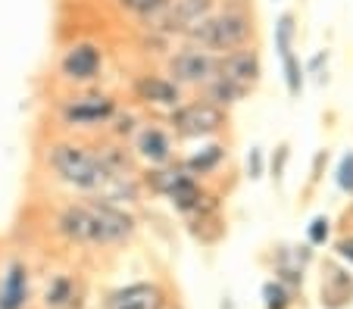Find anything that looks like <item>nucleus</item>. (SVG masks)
<instances>
[{"instance_id":"39448f33","label":"nucleus","mask_w":353,"mask_h":309,"mask_svg":"<svg viewBox=\"0 0 353 309\" xmlns=\"http://www.w3.org/2000/svg\"><path fill=\"white\" fill-rule=\"evenodd\" d=\"M122 109L119 97L107 87H72L57 103V122L66 131H107V125Z\"/></svg>"},{"instance_id":"4be33fe9","label":"nucleus","mask_w":353,"mask_h":309,"mask_svg":"<svg viewBox=\"0 0 353 309\" xmlns=\"http://www.w3.org/2000/svg\"><path fill=\"white\" fill-rule=\"evenodd\" d=\"M288 162H291V144H288V141H279V144L272 147V153L266 156V175L272 178L275 184L285 182Z\"/></svg>"},{"instance_id":"f03ea898","label":"nucleus","mask_w":353,"mask_h":309,"mask_svg":"<svg viewBox=\"0 0 353 309\" xmlns=\"http://www.w3.org/2000/svg\"><path fill=\"white\" fill-rule=\"evenodd\" d=\"M38 162L57 184L69 188L79 197H100L107 182L113 178L103 169L100 156L94 153V144L72 135L47 138L38 150Z\"/></svg>"},{"instance_id":"bb28decb","label":"nucleus","mask_w":353,"mask_h":309,"mask_svg":"<svg viewBox=\"0 0 353 309\" xmlns=\"http://www.w3.org/2000/svg\"><path fill=\"white\" fill-rule=\"evenodd\" d=\"M244 175L250 182H260L263 175H266V150L263 147H250L244 156Z\"/></svg>"},{"instance_id":"cd10ccee","label":"nucleus","mask_w":353,"mask_h":309,"mask_svg":"<svg viewBox=\"0 0 353 309\" xmlns=\"http://www.w3.org/2000/svg\"><path fill=\"white\" fill-rule=\"evenodd\" d=\"M334 253H338V259H344L347 269L353 272V237L350 235H344L338 244H334Z\"/></svg>"},{"instance_id":"2eb2a0df","label":"nucleus","mask_w":353,"mask_h":309,"mask_svg":"<svg viewBox=\"0 0 353 309\" xmlns=\"http://www.w3.org/2000/svg\"><path fill=\"white\" fill-rule=\"evenodd\" d=\"M81 300H85V284L72 272H54L41 294L44 309H81Z\"/></svg>"},{"instance_id":"a878e982","label":"nucleus","mask_w":353,"mask_h":309,"mask_svg":"<svg viewBox=\"0 0 353 309\" xmlns=\"http://www.w3.org/2000/svg\"><path fill=\"white\" fill-rule=\"evenodd\" d=\"M334 184H338L341 194L353 197V150H350V153L341 156L338 169H334Z\"/></svg>"},{"instance_id":"f3484780","label":"nucleus","mask_w":353,"mask_h":309,"mask_svg":"<svg viewBox=\"0 0 353 309\" xmlns=\"http://www.w3.org/2000/svg\"><path fill=\"white\" fill-rule=\"evenodd\" d=\"M32 297V275L22 259H13L0 275V309H26Z\"/></svg>"},{"instance_id":"412c9836","label":"nucleus","mask_w":353,"mask_h":309,"mask_svg":"<svg viewBox=\"0 0 353 309\" xmlns=\"http://www.w3.org/2000/svg\"><path fill=\"white\" fill-rule=\"evenodd\" d=\"M141 122H144V119H141V116L134 113V109H119V113H116V119L107 125V131H103V135L128 144V141H132V135L141 128Z\"/></svg>"},{"instance_id":"6ab92c4d","label":"nucleus","mask_w":353,"mask_h":309,"mask_svg":"<svg viewBox=\"0 0 353 309\" xmlns=\"http://www.w3.org/2000/svg\"><path fill=\"white\" fill-rule=\"evenodd\" d=\"M353 294V272L350 269H338V266H328V275H322V303H338L350 300Z\"/></svg>"},{"instance_id":"1a4fd4ad","label":"nucleus","mask_w":353,"mask_h":309,"mask_svg":"<svg viewBox=\"0 0 353 309\" xmlns=\"http://www.w3.org/2000/svg\"><path fill=\"white\" fill-rule=\"evenodd\" d=\"M216 7H219V0H169L163 7V13H157L150 22H144V32L150 38L163 41V44H172V41L185 38Z\"/></svg>"},{"instance_id":"6e6552de","label":"nucleus","mask_w":353,"mask_h":309,"mask_svg":"<svg viewBox=\"0 0 353 309\" xmlns=\"http://www.w3.org/2000/svg\"><path fill=\"white\" fill-rule=\"evenodd\" d=\"M219 66V54H210V50L197 47V44H185L179 41V47L169 50L166 60H163V72L181 87V91H200L210 78L216 75Z\"/></svg>"},{"instance_id":"9b49d317","label":"nucleus","mask_w":353,"mask_h":309,"mask_svg":"<svg viewBox=\"0 0 353 309\" xmlns=\"http://www.w3.org/2000/svg\"><path fill=\"white\" fill-rule=\"evenodd\" d=\"M128 91H132V100L138 103V107L150 109V113H163V116L185 100V91H181L166 72H157V69L138 72L132 78Z\"/></svg>"},{"instance_id":"ddd939ff","label":"nucleus","mask_w":353,"mask_h":309,"mask_svg":"<svg viewBox=\"0 0 353 309\" xmlns=\"http://www.w3.org/2000/svg\"><path fill=\"white\" fill-rule=\"evenodd\" d=\"M181 169L200 182H207L213 175L222 172V166L228 162V144H222L219 138H210V141H197V147L188 150L185 156H179Z\"/></svg>"},{"instance_id":"7ed1b4c3","label":"nucleus","mask_w":353,"mask_h":309,"mask_svg":"<svg viewBox=\"0 0 353 309\" xmlns=\"http://www.w3.org/2000/svg\"><path fill=\"white\" fill-rule=\"evenodd\" d=\"M254 38H256L254 10L247 3H228V7H216L210 16H203L181 41L197 44V47L210 50V54H228V50L254 44Z\"/></svg>"},{"instance_id":"9d476101","label":"nucleus","mask_w":353,"mask_h":309,"mask_svg":"<svg viewBox=\"0 0 353 309\" xmlns=\"http://www.w3.org/2000/svg\"><path fill=\"white\" fill-rule=\"evenodd\" d=\"M128 147H132L134 160L141 162V169L166 166V162L179 160V153H175L179 141H175V135L166 128V122L163 119H144L141 122V128L132 135Z\"/></svg>"},{"instance_id":"393cba45","label":"nucleus","mask_w":353,"mask_h":309,"mask_svg":"<svg viewBox=\"0 0 353 309\" xmlns=\"http://www.w3.org/2000/svg\"><path fill=\"white\" fill-rule=\"evenodd\" d=\"M332 237V219L328 215H313L307 225V244L310 247H325Z\"/></svg>"},{"instance_id":"f257e3e1","label":"nucleus","mask_w":353,"mask_h":309,"mask_svg":"<svg viewBox=\"0 0 353 309\" xmlns=\"http://www.w3.org/2000/svg\"><path fill=\"white\" fill-rule=\"evenodd\" d=\"M50 228L69 247L113 250L134 241L138 219L132 209L116 206L103 197H69L54 209Z\"/></svg>"},{"instance_id":"5701e85b","label":"nucleus","mask_w":353,"mask_h":309,"mask_svg":"<svg viewBox=\"0 0 353 309\" xmlns=\"http://www.w3.org/2000/svg\"><path fill=\"white\" fill-rule=\"evenodd\" d=\"M291 297L294 290L285 288L281 281H266L263 284V303H266V309H291Z\"/></svg>"},{"instance_id":"20e7f679","label":"nucleus","mask_w":353,"mask_h":309,"mask_svg":"<svg viewBox=\"0 0 353 309\" xmlns=\"http://www.w3.org/2000/svg\"><path fill=\"white\" fill-rule=\"evenodd\" d=\"M141 184H144V194L166 200L169 206L179 215H185V219L197 215L210 197L207 184L200 182V178H194V175H188L179 160L166 162V166L141 169Z\"/></svg>"},{"instance_id":"423d86ee","label":"nucleus","mask_w":353,"mask_h":309,"mask_svg":"<svg viewBox=\"0 0 353 309\" xmlns=\"http://www.w3.org/2000/svg\"><path fill=\"white\" fill-rule=\"evenodd\" d=\"M166 128L175 135V141H210V138H219L228 131L232 125V113L216 103H210L207 97H185L175 109H169L163 116Z\"/></svg>"},{"instance_id":"dca6fc26","label":"nucleus","mask_w":353,"mask_h":309,"mask_svg":"<svg viewBox=\"0 0 353 309\" xmlns=\"http://www.w3.org/2000/svg\"><path fill=\"white\" fill-rule=\"evenodd\" d=\"M94 153L100 156L103 169H107L113 178H125V175H141V162L134 160L132 147L125 141H116V138H94Z\"/></svg>"},{"instance_id":"f8f14e48","label":"nucleus","mask_w":353,"mask_h":309,"mask_svg":"<svg viewBox=\"0 0 353 309\" xmlns=\"http://www.w3.org/2000/svg\"><path fill=\"white\" fill-rule=\"evenodd\" d=\"M216 75L228 81H238L247 91H256L266 75V66H263V54L256 50V44H247V47L228 50V54H219V66H216Z\"/></svg>"},{"instance_id":"0eeeda50","label":"nucleus","mask_w":353,"mask_h":309,"mask_svg":"<svg viewBox=\"0 0 353 309\" xmlns=\"http://www.w3.org/2000/svg\"><path fill=\"white\" fill-rule=\"evenodd\" d=\"M103 69H107V54L97 41L79 38L72 44H66L57 60V78L72 91V87H91L103 78Z\"/></svg>"},{"instance_id":"a211bd4d","label":"nucleus","mask_w":353,"mask_h":309,"mask_svg":"<svg viewBox=\"0 0 353 309\" xmlns=\"http://www.w3.org/2000/svg\"><path fill=\"white\" fill-rule=\"evenodd\" d=\"M197 94L207 97L210 103H216V107H222V109H228V113H232L234 107H241L244 100H250V94H254V91H247L244 85L228 81V78H222V75H213L207 85L200 87Z\"/></svg>"},{"instance_id":"c85d7f7f","label":"nucleus","mask_w":353,"mask_h":309,"mask_svg":"<svg viewBox=\"0 0 353 309\" xmlns=\"http://www.w3.org/2000/svg\"><path fill=\"white\" fill-rule=\"evenodd\" d=\"M272 3H279V0H272Z\"/></svg>"},{"instance_id":"b1692460","label":"nucleus","mask_w":353,"mask_h":309,"mask_svg":"<svg viewBox=\"0 0 353 309\" xmlns=\"http://www.w3.org/2000/svg\"><path fill=\"white\" fill-rule=\"evenodd\" d=\"M328 60H332V54H328L325 47L316 50V54L310 56L307 63H303V72H307V78H313L316 85H328Z\"/></svg>"},{"instance_id":"4468645a","label":"nucleus","mask_w":353,"mask_h":309,"mask_svg":"<svg viewBox=\"0 0 353 309\" xmlns=\"http://www.w3.org/2000/svg\"><path fill=\"white\" fill-rule=\"evenodd\" d=\"M169 297L157 281H134L113 290L103 300V309H166Z\"/></svg>"},{"instance_id":"aec40b11","label":"nucleus","mask_w":353,"mask_h":309,"mask_svg":"<svg viewBox=\"0 0 353 309\" xmlns=\"http://www.w3.org/2000/svg\"><path fill=\"white\" fill-rule=\"evenodd\" d=\"M169 0H113V7L119 10L122 16H128V19L134 22H150L157 13H163V7H166Z\"/></svg>"}]
</instances>
